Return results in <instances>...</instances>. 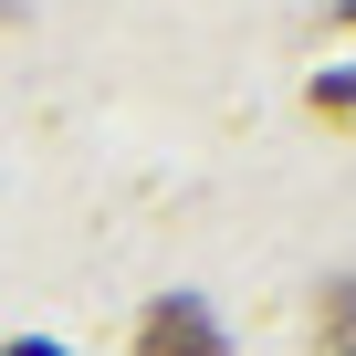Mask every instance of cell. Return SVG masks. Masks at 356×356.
Masks as SVG:
<instances>
[{"label": "cell", "mask_w": 356, "mask_h": 356, "mask_svg": "<svg viewBox=\"0 0 356 356\" xmlns=\"http://www.w3.org/2000/svg\"><path fill=\"white\" fill-rule=\"evenodd\" d=\"M136 356H231V346H220V325H210L200 293H157L136 314Z\"/></svg>", "instance_id": "6da1fadb"}, {"label": "cell", "mask_w": 356, "mask_h": 356, "mask_svg": "<svg viewBox=\"0 0 356 356\" xmlns=\"http://www.w3.org/2000/svg\"><path fill=\"white\" fill-rule=\"evenodd\" d=\"M304 325H314V356H356V273H325Z\"/></svg>", "instance_id": "7a4b0ae2"}, {"label": "cell", "mask_w": 356, "mask_h": 356, "mask_svg": "<svg viewBox=\"0 0 356 356\" xmlns=\"http://www.w3.org/2000/svg\"><path fill=\"white\" fill-rule=\"evenodd\" d=\"M0 356H63V346H0Z\"/></svg>", "instance_id": "3957f363"}, {"label": "cell", "mask_w": 356, "mask_h": 356, "mask_svg": "<svg viewBox=\"0 0 356 356\" xmlns=\"http://www.w3.org/2000/svg\"><path fill=\"white\" fill-rule=\"evenodd\" d=\"M346 22H356V0H346Z\"/></svg>", "instance_id": "277c9868"}]
</instances>
